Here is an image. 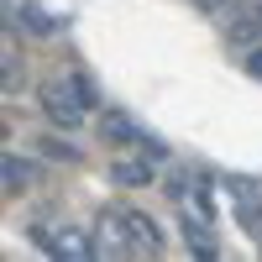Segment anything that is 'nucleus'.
I'll use <instances>...</instances> for the list:
<instances>
[{
    "label": "nucleus",
    "mask_w": 262,
    "mask_h": 262,
    "mask_svg": "<svg viewBox=\"0 0 262 262\" xmlns=\"http://www.w3.org/2000/svg\"><path fill=\"white\" fill-rule=\"evenodd\" d=\"M53 257H63V262H90V257H100V252H95V231H84V226H58V231H53Z\"/></svg>",
    "instance_id": "nucleus-4"
},
{
    "label": "nucleus",
    "mask_w": 262,
    "mask_h": 262,
    "mask_svg": "<svg viewBox=\"0 0 262 262\" xmlns=\"http://www.w3.org/2000/svg\"><path fill=\"white\" fill-rule=\"evenodd\" d=\"M194 6H200V11H221L226 0H194Z\"/></svg>",
    "instance_id": "nucleus-13"
},
{
    "label": "nucleus",
    "mask_w": 262,
    "mask_h": 262,
    "mask_svg": "<svg viewBox=\"0 0 262 262\" xmlns=\"http://www.w3.org/2000/svg\"><path fill=\"white\" fill-rule=\"evenodd\" d=\"M42 111H48L58 126H84V116L95 111V90H90L79 74L48 79V84H42Z\"/></svg>",
    "instance_id": "nucleus-2"
},
{
    "label": "nucleus",
    "mask_w": 262,
    "mask_h": 262,
    "mask_svg": "<svg viewBox=\"0 0 262 262\" xmlns=\"http://www.w3.org/2000/svg\"><path fill=\"white\" fill-rule=\"evenodd\" d=\"M42 147H48V152H53V158H58V163H79V152H74L69 142H42Z\"/></svg>",
    "instance_id": "nucleus-11"
},
{
    "label": "nucleus",
    "mask_w": 262,
    "mask_h": 262,
    "mask_svg": "<svg viewBox=\"0 0 262 262\" xmlns=\"http://www.w3.org/2000/svg\"><path fill=\"white\" fill-rule=\"evenodd\" d=\"M21 27H27L32 37H48V32L58 27V21H53L48 11H42V6H21Z\"/></svg>",
    "instance_id": "nucleus-9"
},
{
    "label": "nucleus",
    "mask_w": 262,
    "mask_h": 262,
    "mask_svg": "<svg viewBox=\"0 0 262 262\" xmlns=\"http://www.w3.org/2000/svg\"><path fill=\"white\" fill-rule=\"evenodd\" d=\"M147 158H152V152H147ZM147 158H116V168H111L116 184H137V189L152 184V163H147Z\"/></svg>",
    "instance_id": "nucleus-8"
},
{
    "label": "nucleus",
    "mask_w": 262,
    "mask_h": 262,
    "mask_svg": "<svg viewBox=\"0 0 262 262\" xmlns=\"http://www.w3.org/2000/svg\"><path fill=\"white\" fill-rule=\"evenodd\" d=\"M95 252L105 262H121L126 252H137V236H131L126 210H100V221H95Z\"/></svg>",
    "instance_id": "nucleus-3"
},
{
    "label": "nucleus",
    "mask_w": 262,
    "mask_h": 262,
    "mask_svg": "<svg viewBox=\"0 0 262 262\" xmlns=\"http://www.w3.org/2000/svg\"><path fill=\"white\" fill-rule=\"evenodd\" d=\"M105 137H111V142H131V137H137V126H131L126 116H105Z\"/></svg>",
    "instance_id": "nucleus-10"
},
{
    "label": "nucleus",
    "mask_w": 262,
    "mask_h": 262,
    "mask_svg": "<svg viewBox=\"0 0 262 262\" xmlns=\"http://www.w3.org/2000/svg\"><path fill=\"white\" fill-rule=\"evenodd\" d=\"M173 205H179V221H184V236L194 257H215V210H210V189L194 184V179H173L168 184Z\"/></svg>",
    "instance_id": "nucleus-1"
},
{
    "label": "nucleus",
    "mask_w": 262,
    "mask_h": 262,
    "mask_svg": "<svg viewBox=\"0 0 262 262\" xmlns=\"http://www.w3.org/2000/svg\"><path fill=\"white\" fill-rule=\"evenodd\" d=\"M231 194H236V221H242V231L247 236H262V189L231 184Z\"/></svg>",
    "instance_id": "nucleus-5"
},
{
    "label": "nucleus",
    "mask_w": 262,
    "mask_h": 262,
    "mask_svg": "<svg viewBox=\"0 0 262 262\" xmlns=\"http://www.w3.org/2000/svg\"><path fill=\"white\" fill-rule=\"evenodd\" d=\"M126 221H131V236H137V252H152V257L163 252V231L147 210H126Z\"/></svg>",
    "instance_id": "nucleus-7"
},
{
    "label": "nucleus",
    "mask_w": 262,
    "mask_h": 262,
    "mask_svg": "<svg viewBox=\"0 0 262 262\" xmlns=\"http://www.w3.org/2000/svg\"><path fill=\"white\" fill-rule=\"evenodd\" d=\"M32 184H37V168L27 158H16V152H6V158H0V189L6 194H27Z\"/></svg>",
    "instance_id": "nucleus-6"
},
{
    "label": "nucleus",
    "mask_w": 262,
    "mask_h": 262,
    "mask_svg": "<svg viewBox=\"0 0 262 262\" xmlns=\"http://www.w3.org/2000/svg\"><path fill=\"white\" fill-rule=\"evenodd\" d=\"M247 74H252V79H262V48H252V53H247Z\"/></svg>",
    "instance_id": "nucleus-12"
}]
</instances>
